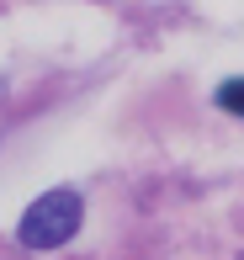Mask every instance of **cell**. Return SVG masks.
<instances>
[{
	"label": "cell",
	"mask_w": 244,
	"mask_h": 260,
	"mask_svg": "<svg viewBox=\"0 0 244 260\" xmlns=\"http://www.w3.org/2000/svg\"><path fill=\"white\" fill-rule=\"evenodd\" d=\"M80 218H85V202H80V191L59 186V191H43L38 202L21 212L16 239L27 244V250H59V244H69V239H75Z\"/></svg>",
	"instance_id": "cell-1"
},
{
	"label": "cell",
	"mask_w": 244,
	"mask_h": 260,
	"mask_svg": "<svg viewBox=\"0 0 244 260\" xmlns=\"http://www.w3.org/2000/svg\"><path fill=\"white\" fill-rule=\"evenodd\" d=\"M218 106L244 117V80H223V85H218Z\"/></svg>",
	"instance_id": "cell-2"
}]
</instances>
